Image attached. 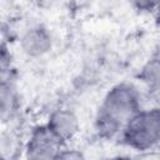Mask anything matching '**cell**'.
Returning <instances> with one entry per match:
<instances>
[{
  "label": "cell",
  "mask_w": 160,
  "mask_h": 160,
  "mask_svg": "<svg viewBox=\"0 0 160 160\" xmlns=\"http://www.w3.org/2000/svg\"><path fill=\"white\" fill-rule=\"evenodd\" d=\"M139 90L129 82L115 85L104 98L96 116V130L109 139L121 132L129 120L141 109Z\"/></svg>",
  "instance_id": "cell-1"
},
{
  "label": "cell",
  "mask_w": 160,
  "mask_h": 160,
  "mask_svg": "<svg viewBox=\"0 0 160 160\" xmlns=\"http://www.w3.org/2000/svg\"><path fill=\"white\" fill-rule=\"evenodd\" d=\"M121 140L138 151H146L160 142V108L140 110L124 126Z\"/></svg>",
  "instance_id": "cell-2"
},
{
  "label": "cell",
  "mask_w": 160,
  "mask_h": 160,
  "mask_svg": "<svg viewBox=\"0 0 160 160\" xmlns=\"http://www.w3.org/2000/svg\"><path fill=\"white\" fill-rule=\"evenodd\" d=\"M62 144L48 125H39L31 131L25 145L26 160H55Z\"/></svg>",
  "instance_id": "cell-3"
},
{
  "label": "cell",
  "mask_w": 160,
  "mask_h": 160,
  "mask_svg": "<svg viewBox=\"0 0 160 160\" xmlns=\"http://www.w3.org/2000/svg\"><path fill=\"white\" fill-rule=\"evenodd\" d=\"M46 125L62 142L72 139L79 131V120L76 115L66 109H59L51 112Z\"/></svg>",
  "instance_id": "cell-4"
},
{
  "label": "cell",
  "mask_w": 160,
  "mask_h": 160,
  "mask_svg": "<svg viewBox=\"0 0 160 160\" xmlns=\"http://www.w3.org/2000/svg\"><path fill=\"white\" fill-rule=\"evenodd\" d=\"M21 49L29 56H41L51 49V36L44 26H32L28 29L20 40Z\"/></svg>",
  "instance_id": "cell-5"
},
{
  "label": "cell",
  "mask_w": 160,
  "mask_h": 160,
  "mask_svg": "<svg viewBox=\"0 0 160 160\" xmlns=\"http://www.w3.org/2000/svg\"><path fill=\"white\" fill-rule=\"evenodd\" d=\"M140 79L146 85L150 96L160 102V50L144 65Z\"/></svg>",
  "instance_id": "cell-6"
},
{
  "label": "cell",
  "mask_w": 160,
  "mask_h": 160,
  "mask_svg": "<svg viewBox=\"0 0 160 160\" xmlns=\"http://www.w3.org/2000/svg\"><path fill=\"white\" fill-rule=\"evenodd\" d=\"M20 141L19 138L11 132H2L1 135V155L2 160H15L20 152Z\"/></svg>",
  "instance_id": "cell-7"
},
{
  "label": "cell",
  "mask_w": 160,
  "mask_h": 160,
  "mask_svg": "<svg viewBox=\"0 0 160 160\" xmlns=\"http://www.w3.org/2000/svg\"><path fill=\"white\" fill-rule=\"evenodd\" d=\"M0 100H1V116L5 120L8 115L10 116V112L14 110V105H15V101H16L12 85L6 79L1 80Z\"/></svg>",
  "instance_id": "cell-8"
},
{
  "label": "cell",
  "mask_w": 160,
  "mask_h": 160,
  "mask_svg": "<svg viewBox=\"0 0 160 160\" xmlns=\"http://www.w3.org/2000/svg\"><path fill=\"white\" fill-rule=\"evenodd\" d=\"M55 160H85V156L81 151L71 149V150H61Z\"/></svg>",
  "instance_id": "cell-9"
},
{
  "label": "cell",
  "mask_w": 160,
  "mask_h": 160,
  "mask_svg": "<svg viewBox=\"0 0 160 160\" xmlns=\"http://www.w3.org/2000/svg\"><path fill=\"white\" fill-rule=\"evenodd\" d=\"M104 160H132L131 158L129 156H111V158H108V159H104Z\"/></svg>",
  "instance_id": "cell-10"
},
{
  "label": "cell",
  "mask_w": 160,
  "mask_h": 160,
  "mask_svg": "<svg viewBox=\"0 0 160 160\" xmlns=\"http://www.w3.org/2000/svg\"><path fill=\"white\" fill-rule=\"evenodd\" d=\"M154 11H155V16H156L158 22L160 24V2H158V4H156V6H155Z\"/></svg>",
  "instance_id": "cell-11"
}]
</instances>
